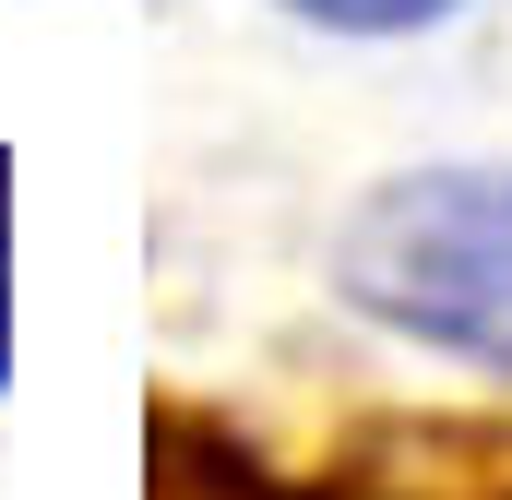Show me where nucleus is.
I'll return each instance as SVG.
<instances>
[{"mask_svg": "<svg viewBox=\"0 0 512 500\" xmlns=\"http://www.w3.org/2000/svg\"><path fill=\"white\" fill-rule=\"evenodd\" d=\"M334 286L382 334L512 381V167H405L334 227Z\"/></svg>", "mask_w": 512, "mask_h": 500, "instance_id": "obj_1", "label": "nucleus"}, {"mask_svg": "<svg viewBox=\"0 0 512 500\" xmlns=\"http://www.w3.org/2000/svg\"><path fill=\"white\" fill-rule=\"evenodd\" d=\"M274 12L286 24H322V36H358V48H393V36H441L477 0H274Z\"/></svg>", "mask_w": 512, "mask_h": 500, "instance_id": "obj_2", "label": "nucleus"}, {"mask_svg": "<svg viewBox=\"0 0 512 500\" xmlns=\"http://www.w3.org/2000/svg\"><path fill=\"white\" fill-rule=\"evenodd\" d=\"M0 191H12V155H0ZM0 381H12V203H0Z\"/></svg>", "mask_w": 512, "mask_h": 500, "instance_id": "obj_3", "label": "nucleus"}]
</instances>
